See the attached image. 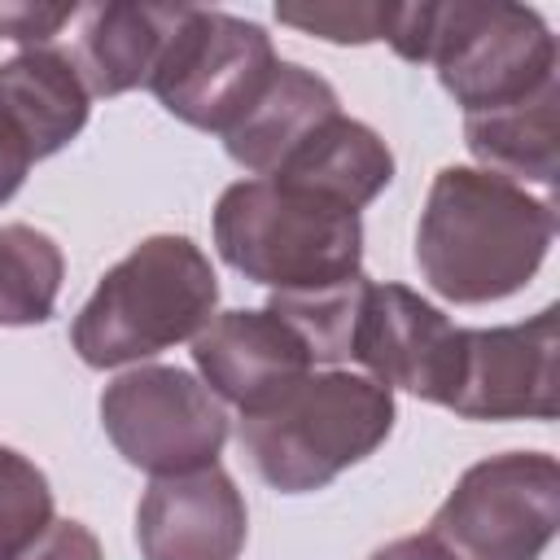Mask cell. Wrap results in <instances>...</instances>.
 <instances>
[{"label":"cell","instance_id":"6da1fadb","mask_svg":"<svg viewBox=\"0 0 560 560\" xmlns=\"http://www.w3.org/2000/svg\"><path fill=\"white\" fill-rule=\"evenodd\" d=\"M551 236V197L481 166H442L416 223V267L438 298L481 306L525 289Z\"/></svg>","mask_w":560,"mask_h":560},{"label":"cell","instance_id":"7a4b0ae2","mask_svg":"<svg viewBox=\"0 0 560 560\" xmlns=\"http://www.w3.org/2000/svg\"><path fill=\"white\" fill-rule=\"evenodd\" d=\"M219 302V276L192 236L158 232L118 258L83 311L74 315L70 346L88 368L140 363L158 350L192 341Z\"/></svg>","mask_w":560,"mask_h":560},{"label":"cell","instance_id":"3957f363","mask_svg":"<svg viewBox=\"0 0 560 560\" xmlns=\"http://www.w3.org/2000/svg\"><path fill=\"white\" fill-rule=\"evenodd\" d=\"M394 429V394L359 372H315L241 416V451L280 494H311L363 464Z\"/></svg>","mask_w":560,"mask_h":560},{"label":"cell","instance_id":"277c9868","mask_svg":"<svg viewBox=\"0 0 560 560\" xmlns=\"http://www.w3.org/2000/svg\"><path fill=\"white\" fill-rule=\"evenodd\" d=\"M214 249L271 293H311L363 271V223L354 210L276 179H241L214 206Z\"/></svg>","mask_w":560,"mask_h":560},{"label":"cell","instance_id":"5b68a950","mask_svg":"<svg viewBox=\"0 0 560 560\" xmlns=\"http://www.w3.org/2000/svg\"><path fill=\"white\" fill-rule=\"evenodd\" d=\"M424 61L438 66L442 88L464 105V114L525 101L560 79L551 26L538 9L508 0L433 4Z\"/></svg>","mask_w":560,"mask_h":560},{"label":"cell","instance_id":"8992f818","mask_svg":"<svg viewBox=\"0 0 560 560\" xmlns=\"http://www.w3.org/2000/svg\"><path fill=\"white\" fill-rule=\"evenodd\" d=\"M556 529L560 459L547 451H503L464 468L424 534L451 560H542Z\"/></svg>","mask_w":560,"mask_h":560},{"label":"cell","instance_id":"52a82bcc","mask_svg":"<svg viewBox=\"0 0 560 560\" xmlns=\"http://www.w3.org/2000/svg\"><path fill=\"white\" fill-rule=\"evenodd\" d=\"M276 66L280 57L258 22H245L223 9L184 4L149 74V92L179 122L228 136L267 92Z\"/></svg>","mask_w":560,"mask_h":560},{"label":"cell","instance_id":"ba28073f","mask_svg":"<svg viewBox=\"0 0 560 560\" xmlns=\"http://www.w3.org/2000/svg\"><path fill=\"white\" fill-rule=\"evenodd\" d=\"M101 424L114 451L153 477L219 464L228 442V411L184 368L149 363L114 376L101 394Z\"/></svg>","mask_w":560,"mask_h":560},{"label":"cell","instance_id":"9c48e42d","mask_svg":"<svg viewBox=\"0 0 560 560\" xmlns=\"http://www.w3.org/2000/svg\"><path fill=\"white\" fill-rule=\"evenodd\" d=\"M350 359H359L389 394L402 389L451 407L464 363V328H455L407 284H368L350 337Z\"/></svg>","mask_w":560,"mask_h":560},{"label":"cell","instance_id":"30bf717a","mask_svg":"<svg viewBox=\"0 0 560 560\" xmlns=\"http://www.w3.org/2000/svg\"><path fill=\"white\" fill-rule=\"evenodd\" d=\"M560 311L503 328H464V363L451 411L464 420H556L560 411Z\"/></svg>","mask_w":560,"mask_h":560},{"label":"cell","instance_id":"8fae6325","mask_svg":"<svg viewBox=\"0 0 560 560\" xmlns=\"http://www.w3.org/2000/svg\"><path fill=\"white\" fill-rule=\"evenodd\" d=\"M192 363L206 389L219 402L241 407V416L271 407L315 368L302 337L267 306L210 315V324L192 337Z\"/></svg>","mask_w":560,"mask_h":560},{"label":"cell","instance_id":"7c38bea8","mask_svg":"<svg viewBox=\"0 0 560 560\" xmlns=\"http://www.w3.org/2000/svg\"><path fill=\"white\" fill-rule=\"evenodd\" d=\"M245 538V499L219 464L153 477L136 508V542L144 560H241Z\"/></svg>","mask_w":560,"mask_h":560},{"label":"cell","instance_id":"4fadbf2b","mask_svg":"<svg viewBox=\"0 0 560 560\" xmlns=\"http://www.w3.org/2000/svg\"><path fill=\"white\" fill-rule=\"evenodd\" d=\"M267 179L359 214L381 188H389L394 153H389V144L368 122L332 114Z\"/></svg>","mask_w":560,"mask_h":560},{"label":"cell","instance_id":"5bb4252c","mask_svg":"<svg viewBox=\"0 0 560 560\" xmlns=\"http://www.w3.org/2000/svg\"><path fill=\"white\" fill-rule=\"evenodd\" d=\"M184 4H96L83 13L74 70L92 96L149 88V74L179 22Z\"/></svg>","mask_w":560,"mask_h":560},{"label":"cell","instance_id":"9a60e30c","mask_svg":"<svg viewBox=\"0 0 560 560\" xmlns=\"http://www.w3.org/2000/svg\"><path fill=\"white\" fill-rule=\"evenodd\" d=\"M92 92L83 88L74 61L57 48H22L0 61V114L26 136L35 162L66 149L83 122Z\"/></svg>","mask_w":560,"mask_h":560},{"label":"cell","instance_id":"2e32d148","mask_svg":"<svg viewBox=\"0 0 560 560\" xmlns=\"http://www.w3.org/2000/svg\"><path fill=\"white\" fill-rule=\"evenodd\" d=\"M341 114V101L328 79L298 61H280L267 92L254 101V109L223 136L232 162H241L254 175H271L319 122Z\"/></svg>","mask_w":560,"mask_h":560},{"label":"cell","instance_id":"e0dca14e","mask_svg":"<svg viewBox=\"0 0 560 560\" xmlns=\"http://www.w3.org/2000/svg\"><path fill=\"white\" fill-rule=\"evenodd\" d=\"M464 140L481 171H494L512 184L551 188L560 166V79L525 101L464 114Z\"/></svg>","mask_w":560,"mask_h":560},{"label":"cell","instance_id":"ac0fdd59","mask_svg":"<svg viewBox=\"0 0 560 560\" xmlns=\"http://www.w3.org/2000/svg\"><path fill=\"white\" fill-rule=\"evenodd\" d=\"M61 276H66V258L48 232L31 223L0 228V324L4 328L44 324L57 306Z\"/></svg>","mask_w":560,"mask_h":560},{"label":"cell","instance_id":"d6986e66","mask_svg":"<svg viewBox=\"0 0 560 560\" xmlns=\"http://www.w3.org/2000/svg\"><path fill=\"white\" fill-rule=\"evenodd\" d=\"M368 276L359 271L346 284L332 289H311V293H271L267 311L280 315L302 346L311 350L315 363H337L350 359V337H354V319H359V302H363Z\"/></svg>","mask_w":560,"mask_h":560},{"label":"cell","instance_id":"ffe728a7","mask_svg":"<svg viewBox=\"0 0 560 560\" xmlns=\"http://www.w3.org/2000/svg\"><path fill=\"white\" fill-rule=\"evenodd\" d=\"M52 525V486L13 446H0V560H18Z\"/></svg>","mask_w":560,"mask_h":560},{"label":"cell","instance_id":"44dd1931","mask_svg":"<svg viewBox=\"0 0 560 560\" xmlns=\"http://www.w3.org/2000/svg\"><path fill=\"white\" fill-rule=\"evenodd\" d=\"M389 4H276L284 26H298L328 44H376L385 39Z\"/></svg>","mask_w":560,"mask_h":560},{"label":"cell","instance_id":"7402d4cb","mask_svg":"<svg viewBox=\"0 0 560 560\" xmlns=\"http://www.w3.org/2000/svg\"><path fill=\"white\" fill-rule=\"evenodd\" d=\"M79 9L74 4H26V0H0V39L18 44H44L52 39Z\"/></svg>","mask_w":560,"mask_h":560},{"label":"cell","instance_id":"603a6c76","mask_svg":"<svg viewBox=\"0 0 560 560\" xmlns=\"http://www.w3.org/2000/svg\"><path fill=\"white\" fill-rule=\"evenodd\" d=\"M18 560H105V551L83 521H57L52 516V525Z\"/></svg>","mask_w":560,"mask_h":560},{"label":"cell","instance_id":"cb8c5ba5","mask_svg":"<svg viewBox=\"0 0 560 560\" xmlns=\"http://www.w3.org/2000/svg\"><path fill=\"white\" fill-rule=\"evenodd\" d=\"M31 162H35V153H31L26 136H22V131L0 114V206L22 188V179H26Z\"/></svg>","mask_w":560,"mask_h":560},{"label":"cell","instance_id":"d4e9b609","mask_svg":"<svg viewBox=\"0 0 560 560\" xmlns=\"http://www.w3.org/2000/svg\"><path fill=\"white\" fill-rule=\"evenodd\" d=\"M368 560H451L429 534H407V538H394L385 547H376Z\"/></svg>","mask_w":560,"mask_h":560}]
</instances>
